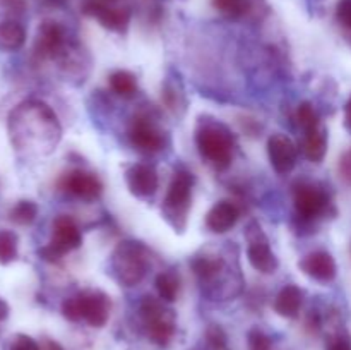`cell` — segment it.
I'll list each match as a JSON object with an SVG mask.
<instances>
[{"label":"cell","instance_id":"6da1fadb","mask_svg":"<svg viewBox=\"0 0 351 350\" xmlns=\"http://www.w3.org/2000/svg\"><path fill=\"white\" fill-rule=\"evenodd\" d=\"M10 141L24 153H48L60 139L57 115L41 102H24L9 115Z\"/></svg>","mask_w":351,"mask_h":350},{"label":"cell","instance_id":"7a4b0ae2","mask_svg":"<svg viewBox=\"0 0 351 350\" xmlns=\"http://www.w3.org/2000/svg\"><path fill=\"white\" fill-rule=\"evenodd\" d=\"M199 153L202 158L215 165L218 170H225L232 163L233 137L225 126L216 122H206L199 127L195 136Z\"/></svg>","mask_w":351,"mask_h":350},{"label":"cell","instance_id":"3957f363","mask_svg":"<svg viewBox=\"0 0 351 350\" xmlns=\"http://www.w3.org/2000/svg\"><path fill=\"white\" fill-rule=\"evenodd\" d=\"M147 266H149V261H147L146 249L139 242L123 240L113 250L112 270L117 280L125 287L139 283L146 277Z\"/></svg>","mask_w":351,"mask_h":350},{"label":"cell","instance_id":"277c9868","mask_svg":"<svg viewBox=\"0 0 351 350\" xmlns=\"http://www.w3.org/2000/svg\"><path fill=\"white\" fill-rule=\"evenodd\" d=\"M141 314H143L144 326H146L147 336L156 345L165 347L170 343L175 333V316L170 309L163 305L154 297H144L141 304Z\"/></svg>","mask_w":351,"mask_h":350},{"label":"cell","instance_id":"5b68a950","mask_svg":"<svg viewBox=\"0 0 351 350\" xmlns=\"http://www.w3.org/2000/svg\"><path fill=\"white\" fill-rule=\"evenodd\" d=\"M82 244V233L79 230L77 223L67 215H60L55 218L53 222V232H51V240L47 247L40 249V256L45 261H55L60 259L64 254L71 253V250L77 249Z\"/></svg>","mask_w":351,"mask_h":350},{"label":"cell","instance_id":"8992f818","mask_svg":"<svg viewBox=\"0 0 351 350\" xmlns=\"http://www.w3.org/2000/svg\"><path fill=\"white\" fill-rule=\"evenodd\" d=\"M192 184H194V177L191 172H175L170 187H168L167 199H165V213L168 216L182 218L185 222V215H187L192 201Z\"/></svg>","mask_w":351,"mask_h":350},{"label":"cell","instance_id":"52a82bcc","mask_svg":"<svg viewBox=\"0 0 351 350\" xmlns=\"http://www.w3.org/2000/svg\"><path fill=\"white\" fill-rule=\"evenodd\" d=\"M249 247H247V257L252 264L254 270L261 271L264 275H271L278 270V259L271 250L267 237L264 235L263 229L257 223H250L245 232Z\"/></svg>","mask_w":351,"mask_h":350},{"label":"cell","instance_id":"ba28073f","mask_svg":"<svg viewBox=\"0 0 351 350\" xmlns=\"http://www.w3.org/2000/svg\"><path fill=\"white\" fill-rule=\"evenodd\" d=\"M82 10L88 16L98 19L103 27L115 33H125L130 23V10L127 7H117L105 0H84Z\"/></svg>","mask_w":351,"mask_h":350},{"label":"cell","instance_id":"9c48e42d","mask_svg":"<svg viewBox=\"0 0 351 350\" xmlns=\"http://www.w3.org/2000/svg\"><path fill=\"white\" fill-rule=\"evenodd\" d=\"M329 198L322 189L311 184H300L295 189V209L298 218L314 220L328 209Z\"/></svg>","mask_w":351,"mask_h":350},{"label":"cell","instance_id":"30bf717a","mask_svg":"<svg viewBox=\"0 0 351 350\" xmlns=\"http://www.w3.org/2000/svg\"><path fill=\"white\" fill-rule=\"evenodd\" d=\"M65 54V34L60 24L47 21L38 30L36 41H34V57L58 58Z\"/></svg>","mask_w":351,"mask_h":350},{"label":"cell","instance_id":"8fae6325","mask_svg":"<svg viewBox=\"0 0 351 350\" xmlns=\"http://www.w3.org/2000/svg\"><path fill=\"white\" fill-rule=\"evenodd\" d=\"M62 191L82 199V201H95L101 196L103 184L95 174H88L82 170L69 172L60 180Z\"/></svg>","mask_w":351,"mask_h":350},{"label":"cell","instance_id":"7c38bea8","mask_svg":"<svg viewBox=\"0 0 351 350\" xmlns=\"http://www.w3.org/2000/svg\"><path fill=\"white\" fill-rule=\"evenodd\" d=\"M267 154L269 161L278 174H290L297 163V146L285 134H274L267 141Z\"/></svg>","mask_w":351,"mask_h":350},{"label":"cell","instance_id":"4fadbf2b","mask_svg":"<svg viewBox=\"0 0 351 350\" xmlns=\"http://www.w3.org/2000/svg\"><path fill=\"white\" fill-rule=\"evenodd\" d=\"M130 141L134 146L146 153H156L163 150L165 136L153 122L144 117H136L130 127Z\"/></svg>","mask_w":351,"mask_h":350},{"label":"cell","instance_id":"5bb4252c","mask_svg":"<svg viewBox=\"0 0 351 350\" xmlns=\"http://www.w3.org/2000/svg\"><path fill=\"white\" fill-rule=\"evenodd\" d=\"M82 299V321L93 328H103L110 318L112 302L103 292H81Z\"/></svg>","mask_w":351,"mask_h":350},{"label":"cell","instance_id":"9a60e30c","mask_svg":"<svg viewBox=\"0 0 351 350\" xmlns=\"http://www.w3.org/2000/svg\"><path fill=\"white\" fill-rule=\"evenodd\" d=\"M300 268L312 280L329 283L336 278V261L326 250H315L300 261Z\"/></svg>","mask_w":351,"mask_h":350},{"label":"cell","instance_id":"2e32d148","mask_svg":"<svg viewBox=\"0 0 351 350\" xmlns=\"http://www.w3.org/2000/svg\"><path fill=\"white\" fill-rule=\"evenodd\" d=\"M127 185L137 198H149L158 189V174L151 165L137 163L127 170Z\"/></svg>","mask_w":351,"mask_h":350},{"label":"cell","instance_id":"e0dca14e","mask_svg":"<svg viewBox=\"0 0 351 350\" xmlns=\"http://www.w3.org/2000/svg\"><path fill=\"white\" fill-rule=\"evenodd\" d=\"M239 215V208L233 202L219 201L209 209L208 216H206V225L211 232L225 233L235 226Z\"/></svg>","mask_w":351,"mask_h":350},{"label":"cell","instance_id":"ac0fdd59","mask_svg":"<svg viewBox=\"0 0 351 350\" xmlns=\"http://www.w3.org/2000/svg\"><path fill=\"white\" fill-rule=\"evenodd\" d=\"M304 304V290L297 285H287L280 290L274 301V311L283 318H297Z\"/></svg>","mask_w":351,"mask_h":350},{"label":"cell","instance_id":"d6986e66","mask_svg":"<svg viewBox=\"0 0 351 350\" xmlns=\"http://www.w3.org/2000/svg\"><path fill=\"white\" fill-rule=\"evenodd\" d=\"M26 41V31L17 21L7 19L0 23V50H19Z\"/></svg>","mask_w":351,"mask_h":350},{"label":"cell","instance_id":"ffe728a7","mask_svg":"<svg viewBox=\"0 0 351 350\" xmlns=\"http://www.w3.org/2000/svg\"><path fill=\"white\" fill-rule=\"evenodd\" d=\"M304 153L314 163H321L328 153V132L324 127H317L314 130H308L305 136Z\"/></svg>","mask_w":351,"mask_h":350},{"label":"cell","instance_id":"44dd1931","mask_svg":"<svg viewBox=\"0 0 351 350\" xmlns=\"http://www.w3.org/2000/svg\"><path fill=\"white\" fill-rule=\"evenodd\" d=\"M156 288L161 301L175 302L180 292V278L173 270L163 271L156 277Z\"/></svg>","mask_w":351,"mask_h":350},{"label":"cell","instance_id":"7402d4cb","mask_svg":"<svg viewBox=\"0 0 351 350\" xmlns=\"http://www.w3.org/2000/svg\"><path fill=\"white\" fill-rule=\"evenodd\" d=\"M110 88L122 98H132L137 91V79L129 71H115L112 72L108 79Z\"/></svg>","mask_w":351,"mask_h":350},{"label":"cell","instance_id":"603a6c76","mask_svg":"<svg viewBox=\"0 0 351 350\" xmlns=\"http://www.w3.org/2000/svg\"><path fill=\"white\" fill-rule=\"evenodd\" d=\"M192 270L194 273L201 278L202 281H211L221 273L223 270V259L221 257H197L192 261Z\"/></svg>","mask_w":351,"mask_h":350},{"label":"cell","instance_id":"cb8c5ba5","mask_svg":"<svg viewBox=\"0 0 351 350\" xmlns=\"http://www.w3.org/2000/svg\"><path fill=\"white\" fill-rule=\"evenodd\" d=\"M213 7L230 19H240L252 10V0H211Z\"/></svg>","mask_w":351,"mask_h":350},{"label":"cell","instance_id":"d4e9b609","mask_svg":"<svg viewBox=\"0 0 351 350\" xmlns=\"http://www.w3.org/2000/svg\"><path fill=\"white\" fill-rule=\"evenodd\" d=\"M38 206L33 201H19L9 213V218L17 225H31L36 220Z\"/></svg>","mask_w":351,"mask_h":350},{"label":"cell","instance_id":"484cf974","mask_svg":"<svg viewBox=\"0 0 351 350\" xmlns=\"http://www.w3.org/2000/svg\"><path fill=\"white\" fill-rule=\"evenodd\" d=\"M17 239L12 230H0V264H9L17 259Z\"/></svg>","mask_w":351,"mask_h":350},{"label":"cell","instance_id":"4316f807","mask_svg":"<svg viewBox=\"0 0 351 350\" xmlns=\"http://www.w3.org/2000/svg\"><path fill=\"white\" fill-rule=\"evenodd\" d=\"M297 120H298V124H300V127L305 130V132H308V130H314V129H317V127H321V119H319L317 110H315L314 106H312V103H308V102L302 103V105L298 106Z\"/></svg>","mask_w":351,"mask_h":350},{"label":"cell","instance_id":"83f0119b","mask_svg":"<svg viewBox=\"0 0 351 350\" xmlns=\"http://www.w3.org/2000/svg\"><path fill=\"white\" fill-rule=\"evenodd\" d=\"M62 314L65 319L72 323L82 321V299L81 294L74 295V297H69L62 302Z\"/></svg>","mask_w":351,"mask_h":350},{"label":"cell","instance_id":"f1b7e54d","mask_svg":"<svg viewBox=\"0 0 351 350\" xmlns=\"http://www.w3.org/2000/svg\"><path fill=\"white\" fill-rule=\"evenodd\" d=\"M206 338H208L211 350H228V345H226V335L219 326H209L208 331H206Z\"/></svg>","mask_w":351,"mask_h":350},{"label":"cell","instance_id":"f546056e","mask_svg":"<svg viewBox=\"0 0 351 350\" xmlns=\"http://www.w3.org/2000/svg\"><path fill=\"white\" fill-rule=\"evenodd\" d=\"M249 347L250 350H271L273 343L267 335H264L259 329H252L249 333Z\"/></svg>","mask_w":351,"mask_h":350},{"label":"cell","instance_id":"4dcf8cb0","mask_svg":"<svg viewBox=\"0 0 351 350\" xmlns=\"http://www.w3.org/2000/svg\"><path fill=\"white\" fill-rule=\"evenodd\" d=\"M336 17L343 27L351 30V0H339L336 7Z\"/></svg>","mask_w":351,"mask_h":350},{"label":"cell","instance_id":"1f68e13d","mask_svg":"<svg viewBox=\"0 0 351 350\" xmlns=\"http://www.w3.org/2000/svg\"><path fill=\"white\" fill-rule=\"evenodd\" d=\"M10 350H40V347L31 336L17 335L10 345Z\"/></svg>","mask_w":351,"mask_h":350},{"label":"cell","instance_id":"d6a6232c","mask_svg":"<svg viewBox=\"0 0 351 350\" xmlns=\"http://www.w3.org/2000/svg\"><path fill=\"white\" fill-rule=\"evenodd\" d=\"M0 7L7 14L19 16V14H23L26 10V0H0Z\"/></svg>","mask_w":351,"mask_h":350},{"label":"cell","instance_id":"836d02e7","mask_svg":"<svg viewBox=\"0 0 351 350\" xmlns=\"http://www.w3.org/2000/svg\"><path fill=\"white\" fill-rule=\"evenodd\" d=\"M328 350H351V342L346 336H339V338H335L331 343H329Z\"/></svg>","mask_w":351,"mask_h":350},{"label":"cell","instance_id":"e575fe53","mask_svg":"<svg viewBox=\"0 0 351 350\" xmlns=\"http://www.w3.org/2000/svg\"><path fill=\"white\" fill-rule=\"evenodd\" d=\"M341 174L346 180L351 182V151L346 153L341 160Z\"/></svg>","mask_w":351,"mask_h":350},{"label":"cell","instance_id":"d590c367","mask_svg":"<svg viewBox=\"0 0 351 350\" xmlns=\"http://www.w3.org/2000/svg\"><path fill=\"white\" fill-rule=\"evenodd\" d=\"M345 127L351 132V98L345 106Z\"/></svg>","mask_w":351,"mask_h":350},{"label":"cell","instance_id":"8d00e7d4","mask_svg":"<svg viewBox=\"0 0 351 350\" xmlns=\"http://www.w3.org/2000/svg\"><path fill=\"white\" fill-rule=\"evenodd\" d=\"M7 316H9V305H7L5 301H2V299H0V321H3Z\"/></svg>","mask_w":351,"mask_h":350},{"label":"cell","instance_id":"74e56055","mask_svg":"<svg viewBox=\"0 0 351 350\" xmlns=\"http://www.w3.org/2000/svg\"><path fill=\"white\" fill-rule=\"evenodd\" d=\"M47 349L48 350H64L62 349V345H58L57 342H51V340H48L47 342Z\"/></svg>","mask_w":351,"mask_h":350},{"label":"cell","instance_id":"f35d334b","mask_svg":"<svg viewBox=\"0 0 351 350\" xmlns=\"http://www.w3.org/2000/svg\"><path fill=\"white\" fill-rule=\"evenodd\" d=\"M47 3H50V5H62V3L65 2V0H45Z\"/></svg>","mask_w":351,"mask_h":350},{"label":"cell","instance_id":"ab89813d","mask_svg":"<svg viewBox=\"0 0 351 350\" xmlns=\"http://www.w3.org/2000/svg\"><path fill=\"white\" fill-rule=\"evenodd\" d=\"M105 2H108V3H115V2H119V0H105Z\"/></svg>","mask_w":351,"mask_h":350}]
</instances>
